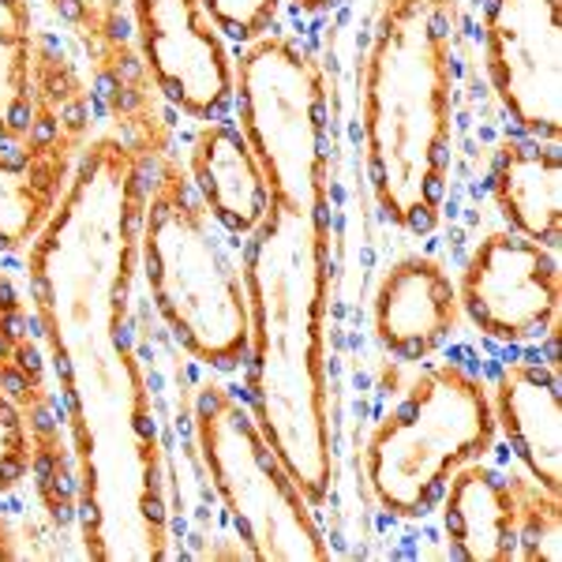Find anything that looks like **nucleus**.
<instances>
[{"label":"nucleus","mask_w":562,"mask_h":562,"mask_svg":"<svg viewBox=\"0 0 562 562\" xmlns=\"http://www.w3.org/2000/svg\"><path fill=\"white\" fill-rule=\"evenodd\" d=\"M135 42L161 102L203 124L233 105V53L199 0H128Z\"/></svg>","instance_id":"ddd939ff"},{"label":"nucleus","mask_w":562,"mask_h":562,"mask_svg":"<svg viewBox=\"0 0 562 562\" xmlns=\"http://www.w3.org/2000/svg\"><path fill=\"white\" fill-rule=\"evenodd\" d=\"M492 199L506 229L559 248L562 240V154L559 143L506 135L495 150Z\"/></svg>","instance_id":"a211bd4d"},{"label":"nucleus","mask_w":562,"mask_h":562,"mask_svg":"<svg viewBox=\"0 0 562 562\" xmlns=\"http://www.w3.org/2000/svg\"><path fill=\"white\" fill-rule=\"evenodd\" d=\"M518 492V543L514 562H559L562 559V510L559 495L532 476H514Z\"/></svg>","instance_id":"aec40b11"},{"label":"nucleus","mask_w":562,"mask_h":562,"mask_svg":"<svg viewBox=\"0 0 562 562\" xmlns=\"http://www.w3.org/2000/svg\"><path fill=\"white\" fill-rule=\"evenodd\" d=\"M199 8L225 42L248 45L274 31L281 0H199Z\"/></svg>","instance_id":"412c9836"},{"label":"nucleus","mask_w":562,"mask_h":562,"mask_svg":"<svg viewBox=\"0 0 562 562\" xmlns=\"http://www.w3.org/2000/svg\"><path fill=\"white\" fill-rule=\"evenodd\" d=\"M487 79L532 139L562 135V4L559 0H484Z\"/></svg>","instance_id":"9b49d317"},{"label":"nucleus","mask_w":562,"mask_h":562,"mask_svg":"<svg viewBox=\"0 0 562 562\" xmlns=\"http://www.w3.org/2000/svg\"><path fill=\"white\" fill-rule=\"evenodd\" d=\"M248 409L312 506L334 487L330 428V214L270 199L244 237Z\"/></svg>","instance_id":"f03ea898"},{"label":"nucleus","mask_w":562,"mask_h":562,"mask_svg":"<svg viewBox=\"0 0 562 562\" xmlns=\"http://www.w3.org/2000/svg\"><path fill=\"white\" fill-rule=\"evenodd\" d=\"M150 161L98 132L23 256L76 454L79 540L94 562L169 559L166 450L132 315Z\"/></svg>","instance_id":"f257e3e1"},{"label":"nucleus","mask_w":562,"mask_h":562,"mask_svg":"<svg viewBox=\"0 0 562 562\" xmlns=\"http://www.w3.org/2000/svg\"><path fill=\"white\" fill-rule=\"evenodd\" d=\"M90 128H60L34 139H0V251H26L65 199Z\"/></svg>","instance_id":"2eb2a0df"},{"label":"nucleus","mask_w":562,"mask_h":562,"mask_svg":"<svg viewBox=\"0 0 562 562\" xmlns=\"http://www.w3.org/2000/svg\"><path fill=\"white\" fill-rule=\"evenodd\" d=\"M45 8L68 26L94 71V94L109 116V132L135 143L150 158L173 150L166 102L143 65L128 0H45Z\"/></svg>","instance_id":"f8f14e48"},{"label":"nucleus","mask_w":562,"mask_h":562,"mask_svg":"<svg viewBox=\"0 0 562 562\" xmlns=\"http://www.w3.org/2000/svg\"><path fill=\"white\" fill-rule=\"evenodd\" d=\"M139 270L180 349L211 371L248 360V293L229 237L173 150L150 161L139 222Z\"/></svg>","instance_id":"20e7f679"},{"label":"nucleus","mask_w":562,"mask_h":562,"mask_svg":"<svg viewBox=\"0 0 562 562\" xmlns=\"http://www.w3.org/2000/svg\"><path fill=\"white\" fill-rule=\"evenodd\" d=\"M98 94L68 49L42 31L34 0H0V139L94 132Z\"/></svg>","instance_id":"1a4fd4ad"},{"label":"nucleus","mask_w":562,"mask_h":562,"mask_svg":"<svg viewBox=\"0 0 562 562\" xmlns=\"http://www.w3.org/2000/svg\"><path fill=\"white\" fill-rule=\"evenodd\" d=\"M184 173L229 240H244L267 214L270 188L267 177H262V166L256 150L248 147V139H244V132L225 116L195 124Z\"/></svg>","instance_id":"f3484780"},{"label":"nucleus","mask_w":562,"mask_h":562,"mask_svg":"<svg viewBox=\"0 0 562 562\" xmlns=\"http://www.w3.org/2000/svg\"><path fill=\"white\" fill-rule=\"evenodd\" d=\"M461 0H379L364 76L360 135L379 214L409 237L442 222L454 161Z\"/></svg>","instance_id":"7ed1b4c3"},{"label":"nucleus","mask_w":562,"mask_h":562,"mask_svg":"<svg viewBox=\"0 0 562 562\" xmlns=\"http://www.w3.org/2000/svg\"><path fill=\"white\" fill-rule=\"evenodd\" d=\"M492 390L458 360H439L413 379L371 428L364 476L375 506L394 521H420L439 503L447 480L495 450Z\"/></svg>","instance_id":"39448f33"},{"label":"nucleus","mask_w":562,"mask_h":562,"mask_svg":"<svg viewBox=\"0 0 562 562\" xmlns=\"http://www.w3.org/2000/svg\"><path fill=\"white\" fill-rule=\"evenodd\" d=\"M341 0H289V8L293 12H301V15H323V12H330V8H338Z\"/></svg>","instance_id":"b1692460"},{"label":"nucleus","mask_w":562,"mask_h":562,"mask_svg":"<svg viewBox=\"0 0 562 562\" xmlns=\"http://www.w3.org/2000/svg\"><path fill=\"white\" fill-rule=\"evenodd\" d=\"M495 424L525 476L559 495L562 487V405L555 360H510L492 390Z\"/></svg>","instance_id":"dca6fc26"},{"label":"nucleus","mask_w":562,"mask_h":562,"mask_svg":"<svg viewBox=\"0 0 562 562\" xmlns=\"http://www.w3.org/2000/svg\"><path fill=\"white\" fill-rule=\"evenodd\" d=\"M34 450L23 413L0 394V495H12L23 480H31Z\"/></svg>","instance_id":"4be33fe9"},{"label":"nucleus","mask_w":562,"mask_h":562,"mask_svg":"<svg viewBox=\"0 0 562 562\" xmlns=\"http://www.w3.org/2000/svg\"><path fill=\"white\" fill-rule=\"evenodd\" d=\"M461 315L498 346H540L559 334L562 278L555 248L495 229L473 248L458 281Z\"/></svg>","instance_id":"9d476101"},{"label":"nucleus","mask_w":562,"mask_h":562,"mask_svg":"<svg viewBox=\"0 0 562 562\" xmlns=\"http://www.w3.org/2000/svg\"><path fill=\"white\" fill-rule=\"evenodd\" d=\"M15 559H26V551L20 548V532H15V525L0 514V562H15Z\"/></svg>","instance_id":"5701e85b"},{"label":"nucleus","mask_w":562,"mask_h":562,"mask_svg":"<svg viewBox=\"0 0 562 562\" xmlns=\"http://www.w3.org/2000/svg\"><path fill=\"white\" fill-rule=\"evenodd\" d=\"M447 543L465 562H514L518 543V492L514 476L495 473L484 461H469L442 487Z\"/></svg>","instance_id":"6ab92c4d"},{"label":"nucleus","mask_w":562,"mask_h":562,"mask_svg":"<svg viewBox=\"0 0 562 562\" xmlns=\"http://www.w3.org/2000/svg\"><path fill=\"white\" fill-rule=\"evenodd\" d=\"M461 323L458 281L431 256L390 262L371 296V326L390 357L420 364L454 338Z\"/></svg>","instance_id":"4468645a"},{"label":"nucleus","mask_w":562,"mask_h":562,"mask_svg":"<svg viewBox=\"0 0 562 562\" xmlns=\"http://www.w3.org/2000/svg\"><path fill=\"white\" fill-rule=\"evenodd\" d=\"M0 394L23 413L34 450V495L57 529H79V480L65 402L57 394L34 307L8 270H0Z\"/></svg>","instance_id":"6e6552de"},{"label":"nucleus","mask_w":562,"mask_h":562,"mask_svg":"<svg viewBox=\"0 0 562 562\" xmlns=\"http://www.w3.org/2000/svg\"><path fill=\"white\" fill-rule=\"evenodd\" d=\"M237 128L256 150L270 199L330 214V102L323 65L293 34H262L233 57Z\"/></svg>","instance_id":"423d86ee"},{"label":"nucleus","mask_w":562,"mask_h":562,"mask_svg":"<svg viewBox=\"0 0 562 562\" xmlns=\"http://www.w3.org/2000/svg\"><path fill=\"white\" fill-rule=\"evenodd\" d=\"M192 428L217 503L240 548L256 562H326V543L307 495L259 431L248 402L225 383H203L192 402Z\"/></svg>","instance_id":"0eeeda50"}]
</instances>
